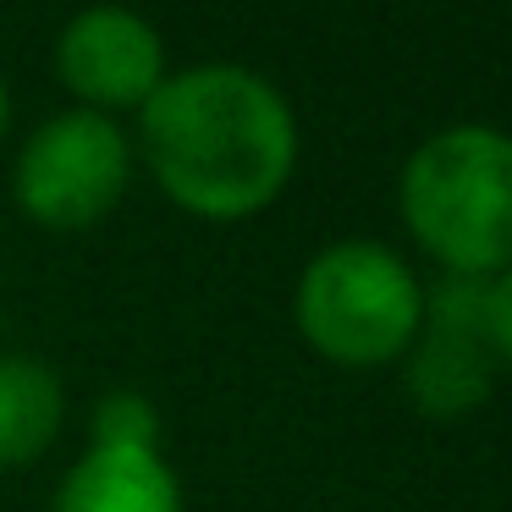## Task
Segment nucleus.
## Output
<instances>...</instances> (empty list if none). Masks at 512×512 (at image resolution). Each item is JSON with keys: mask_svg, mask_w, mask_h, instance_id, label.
<instances>
[{"mask_svg": "<svg viewBox=\"0 0 512 512\" xmlns=\"http://www.w3.org/2000/svg\"><path fill=\"white\" fill-rule=\"evenodd\" d=\"M402 221L446 276L512 265V133L485 122L441 127L402 166Z\"/></svg>", "mask_w": 512, "mask_h": 512, "instance_id": "obj_2", "label": "nucleus"}, {"mask_svg": "<svg viewBox=\"0 0 512 512\" xmlns=\"http://www.w3.org/2000/svg\"><path fill=\"white\" fill-rule=\"evenodd\" d=\"M56 78L78 111H144L149 94L166 83V45L144 12L100 0L67 17L56 39Z\"/></svg>", "mask_w": 512, "mask_h": 512, "instance_id": "obj_6", "label": "nucleus"}, {"mask_svg": "<svg viewBox=\"0 0 512 512\" xmlns=\"http://www.w3.org/2000/svg\"><path fill=\"white\" fill-rule=\"evenodd\" d=\"M479 298L485 276H441L435 287H424L419 336L402 353L408 358L402 386L424 419H468L496 391V358L485 347Z\"/></svg>", "mask_w": 512, "mask_h": 512, "instance_id": "obj_5", "label": "nucleus"}, {"mask_svg": "<svg viewBox=\"0 0 512 512\" xmlns=\"http://www.w3.org/2000/svg\"><path fill=\"white\" fill-rule=\"evenodd\" d=\"M6 122H12V89H6V78H0V138H6Z\"/></svg>", "mask_w": 512, "mask_h": 512, "instance_id": "obj_11", "label": "nucleus"}, {"mask_svg": "<svg viewBox=\"0 0 512 512\" xmlns=\"http://www.w3.org/2000/svg\"><path fill=\"white\" fill-rule=\"evenodd\" d=\"M50 512H182V485L160 452H89L67 468Z\"/></svg>", "mask_w": 512, "mask_h": 512, "instance_id": "obj_7", "label": "nucleus"}, {"mask_svg": "<svg viewBox=\"0 0 512 512\" xmlns=\"http://www.w3.org/2000/svg\"><path fill=\"white\" fill-rule=\"evenodd\" d=\"M479 325H485V347L496 364L512 369V265L485 276V298H479Z\"/></svg>", "mask_w": 512, "mask_h": 512, "instance_id": "obj_10", "label": "nucleus"}, {"mask_svg": "<svg viewBox=\"0 0 512 512\" xmlns=\"http://www.w3.org/2000/svg\"><path fill=\"white\" fill-rule=\"evenodd\" d=\"M298 336L336 369H375L408 353L424 320V281L386 243L347 237L303 265L292 298Z\"/></svg>", "mask_w": 512, "mask_h": 512, "instance_id": "obj_3", "label": "nucleus"}, {"mask_svg": "<svg viewBox=\"0 0 512 512\" xmlns=\"http://www.w3.org/2000/svg\"><path fill=\"white\" fill-rule=\"evenodd\" d=\"M133 182V144L100 111H61L17 155V204L45 232L100 226Z\"/></svg>", "mask_w": 512, "mask_h": 512, "instance_id": "obj_4", "label": "nucleus"}, {"mask_svg": "<svg viewBox=\"0 0 512 512\" xmlns=\"http://www.w3.org/2000/svg\"><path fill=\"white\" fill-rule=\"evenodd\" d=\"M67 391L34 353H0V468H34L56 446Z\"/></svg>", "mask_w": 512, "mask_h": 512, "instance_id": "obj_8", "label": "nucleus"}, {"mask_svg": "<svg viewBox=\"0 0 512 512\" xmlns=\"http://www.w3.org/2000/svg\"><path fill=\"white\" fill-rule=\"evenodd\" d=\"M144 160L177 210L248 221L298 171V116L270 78L237 61H204L149 94Z\"/></svg>", "mask_w": 512, "mask_h": 512, "instance_id": "obj_1", "label": "nucleus"}, {"mask_svg": "<svg viewBox=\"0 0 512 512\" xmlns=\"http://www.w3.org/2000/svg\"><path fill=\"white\" fill-rule=\"evenodd\" d=\"M89 441L100 452H160V413L144 391H111L89 413Z\"/></svg>", "mask_w": 512, "mask_h": 512, "instance_id": "obj_9", "label": "nucleus"}]
</instances>
